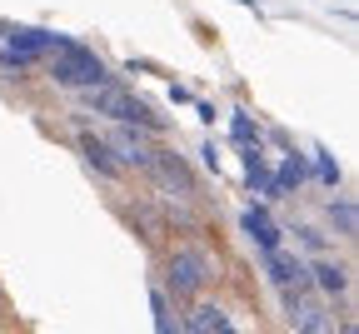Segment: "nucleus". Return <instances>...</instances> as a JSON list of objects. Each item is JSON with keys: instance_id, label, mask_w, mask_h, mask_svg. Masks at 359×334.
Instances as JSON below:
<instances>
[{"instance_id": "1", "label": "nucleus", "mask_w": 359, "mask_h": 334, "mask_svg": "<svg viewBox=\"0 0 359 334\" xmlns=\"http://www.w3.org/2000/svg\"><path fill=\"white\" fill-rule=\"evenodd\" d=\"M215 274V255L205 245H175L165 255V279H160V290L175 295V300H195L205 284Z\"/></svg>"}, {"instance_id": "2", "label": "nucleus", "mask_w": 359, "mask_h": 334, "mask_svg": "<svg viewBox=\"0 0 359 334\" xmlns=\"http://www.w3.org/2000/svg\"><path fill=\"white\" fill-rule=\"evenodd\" d=\"M45 70H50L55 85H65V90H95V85H105V60L95 51H85V45H75V40H60L50 51V60H45Z\"/></svg>"}, {"instance_id": "3", "label": "nucleus", "mask_w": 359, "mask_h": 334, "mask_svg": "<svg viewBox=\"0 0 359 334\" xmlns=\"http://www.w3.org/2000/svg\"><path fill=\"white\" fill-rule=\"evenodd\" d=\"M85 100L95 115H110L115 125H140V130H160V115L140 100V95H130L125 85H95V90H85Z\"/></svg>"}, {"instance_id": "4", "label": "nucleus", "mask_w": 359, "mask_h": 334, "mask_svg": "<svg viewBox=\"0 0 359 334\" xmlns=\"http://www.w3.org/2000/svg\"><path fill=\"white\" fill-rule=\"evenodd\" d=\"M55 45H60V35H50V30H0V65L6 70L40 65V60H50Z\"/></svg>"}, {"instance_id": "5", "label": "nucleus", "mask_w": 359, "mask_h": 334, "mask_svg": "<svg viewBox=\"0 0 359 334\" xmlns=\"http://www.w3.org/2000/svg\"><path fill=\"white\" fill-rule=\"evenodd\" d=\"M285 314H290V324L299 329V334H334V305L325 300V295H314L309 284H299V290H290L285 295Z\"/></svg>"}, {"instance_id": "6", "label": "nucleus", "mask_w": 359, "mask_h": 334, "mask_svg": "<svg viewBox=\"0 0 359 334\" xmlns=\"http://www.w3.org/2000/svg\"><path fill=\"white\" fill-rule=\"evenodd\" d=\"M140 170L150 175V185H160L165 195H195V175H190V165L180 160L175 150H160V145H150L145 150V160H140Z\"/></svg>"}, {"instance_id": "7", "label": "nucleus", "mask_w": 359, "mask_h": 334, "mask_svg": "<svg viewBox=\"0 0 359 334\" xmlns=\"http://www.w3.org/2000/svg\"><path fill=\"white\" fill-rule=\"evenodd\" d=\"M304 279H309V290H314V295H325L330 305L349 295V265H344V260H330V255H314V260L304 265Z\"/></svg>"}, {"instance_id": "8", "label": "nucleus", "mask_w": 359, "mask_h": 334, "mask_svg": "<svg viewBox=\"0 0 359 334\" xmlns=\"http://www.w3.org/2000/svg\"><path fill=\"white\" fill-rule=\"evenodd\" d=\"M75 145H80L85 165L95 170V175H105V180H120V175H125V165L115 160V150H110V140H105V135H95V130H80V135H75Z\"/></svg>"}, {"instance_id": "9", "label": "nucleus", "mask_w": 359, "mask_h": 334, "mask_svg": "<svg viewBox=\"0 0 359 334\" xmlns=\"http://www.w3.org/2000/svg\"><path fill=\"white\" fill-rule=\"evenodd\" d=\"M245 229H250V240H259V250L269 255V250H280V240H275V225H269V215L255 205V210H245Z\"/></svg>"}, {"instance_id": "10", "label": "nucleus", "mask_w": 359, "mask_h": 334, "mask_svg": "<svg viewBox=\"0 0 359 334\" xmlns=\"http://www.w3.org/2000/svg\"><path fill=\"white\" fill-rule=\"evenodd\" d=\"M330 229H339L344 240H354V200H349V195L330 200Z\"/></svg>"}, {"instance_id": "11", "label": "nucleus", "mask_w": 359, "mask_h": 334, "mask_svg": "<svg viewBox=\"0 0 359 334\" xmlns=\"http://www.w3.org/2000/svg\"><path fill=\"white\" fill-rule=\"evenodd\" d=\"M334 334H354V319H339V324H334Z\"/></svg>"}, {"instance_id": "12", "label": "nucleus", "mask_w": 359, "mask_h": 334, "mask_svg": "<svg viewBox=\"0 0 359 334\" xmlns=\"http://www.w3.org/2000/svg\"><path fill=\"white\" fill-rule=\"evenodd\" d=\"M0 314H6V305H0Z\"/></svg>"}]
</instances>
